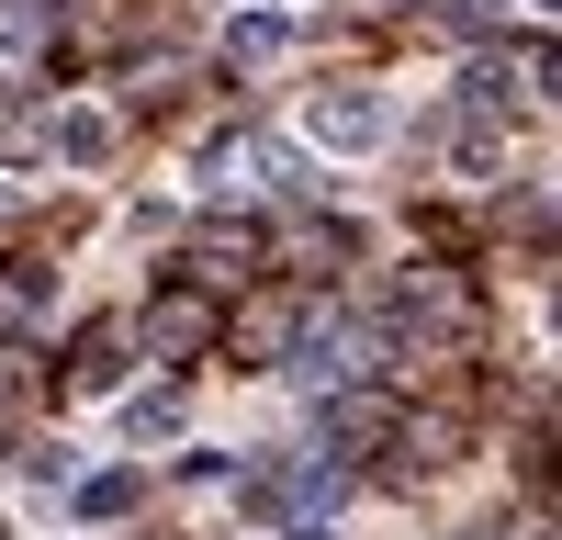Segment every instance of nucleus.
<instances>
[{
	"instance_id": "2",
	"label": "nucleus",
	"mask_w": 562,
	"mask_h": 540,
	"mask_svg": "<svg viewBox=\"0 0 562 540\" xmlns=\"http://www.w3.org/2000/svg\"><path fill=\"white\" fill-rule=\"evenodd\" d=\"M57 147H68V158H102L113 135H102V113H68V124H57Z\"/></svg>"
},
{
	"instance_id": "1",
	"label": "nucleus",
	"mask_w": 562,
	"mask_h": 540,
	"mask_svg": "<svg viewBox=\"0 0 562 540\" xmlns=\"http://www.w3.org/2000/svg\"><path fill=\"white\" fill-rule=\"evenodd\" d=\"M315 147H383V102H360V90L315 102Z\"/></svg>"
}]
</instances>
